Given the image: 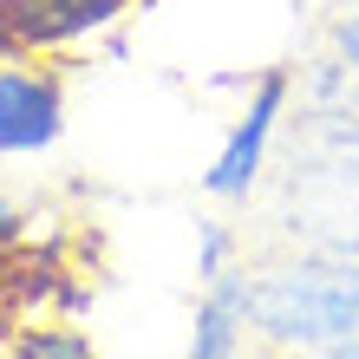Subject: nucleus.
<instances>
[{
  "instance_id": "7",
  "label": "nucleus",
  "mask_w": 359,
  "mask_h": 359,
  "mask_svg": "<svg viewBox=\"0 0 359 359\" xmlns=\"http://www.w3.org/2000/svg\"><path fill=\"white\" fill-rule=\"evenodd\" d=\"M236 255H248V242H242L229 222L203 216V222H196V281L209 287L216 274H229V268H236Z\"/></svg>"
},
{
  "instance_id": "2",
  "label": "nucleus",
  "mask_w": 359,
  "mask_h": 359,
  "mask_svg": "<svg viewBox=\"0 0 359 359\" xmlns=\"http://www.w3.org/2000/svg\"><path fill=\"white\" fill-rule=\"evenodd\" d=\"M294 104V72L287 66H262L255 86H248V104L236 111L222 151L209 157L203 170V196L209 203H255L262 196V177H268V151H274V131H281Z\"/></svg>"
},
{
  "instance_id": "1",
  "label": "nucleus",
  "mask_w": 359,
  "mask_h": 359,
  "mask_svg": "<svg viewBox=\"0 0 359 359\" xmlns=\"http://www.w3.org/2000/svg\"><path fill=\"white\" fill-rule=\"evenodd\" d=\"M248 320L268 353H320L359 333V255H281L248 268Z\"/></svg>"
},
{
  "instance_id": "5",
  "label": "nucleus",
  "mask_w": 359,
  "mask_h": 359,
  "mask_svg": "<svg viewBox=\"0 0 359 359\" xmlns=\"http://www.w3.org/2000/svg\"><path fill=\"white\" fill-rule=\"evenodd\" d=\"M255 320H248V255L216 274L196 301V320H189V359H255Z\"/></svg>"
},
{
  "instance_id": "6",
  "label": "nucleus",
  "mask_w": 359,
  "mask_h": 359,
  "mask_svg": "<svg viewBox=\"0 0 359 359\" xmlns=\"http://www.w3.org/2000/svg\"><path fill=\"white\" fill-rule=\"evenodd\" d=\"M7 359H104L86 327L66 320H39V327H13L7 333Z\"/></svg>"
},
{
  "instance_id": "8",
  "label": "nucleus",
  "mask_w": 359,
  "mask_h": 359,
  "mask_svg": "<svg viewBox=\"0 0 359 359\" xmlns=\"http://www.w3.org/2000/svg\"><path fill=\"white\" fill-rule=\"evenodd\" d=\"M327 53H340V66L353 72V86H359V7H346V13L327 27Z\"/></svg>"
},
{
  "instance_id": "3",
  "label": "nucleus",
  "mask_w": 359,
  "mask_h": 359,
  "mask_svg": "<svg viewBox=\"0 0 359 359\" xmlns=\"http://www.w3.org/2000/svg\"><path fill=\"white\" fill-rule=\"evenodd\" d=\"M66 137V72L59 59H0V163L46 157Z\"/></svg>"
},
{
  "instance_id": "9",
  "label": "nucleus",
  "mask_w": 359,
  "mask_h": 359,
  "mask_svg": "<svg viewBox=\"0 0 359 359\" xmlns=\"http://www.w3.org/2000/svg\"><path fill=\"white\" fill-rule=\"evenodd\" d=\"M353 111H359V104H353Z\"/></svg>"
},
{
  "instance_id": "4",
  "label": "nucleus",
  "mask_w": 359,
  "mask_h": 359,
  "mask_svg": "<svg viewBox=\"0 0 359 359\" xmlns=\"http://www.w3.org/2000/svg\"><path fill=\"white\" fill-rule=\"evenodd\" d=\"M137 0H0V59L33 53V59H59L86 39L111 33Z\"/></svg>"
}]
</instances>
